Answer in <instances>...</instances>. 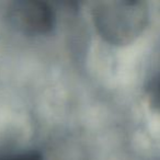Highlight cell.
I'll return each instance as SVG.
<instances>
[{"mask_svg": "<svg viewBox=\"0 0 160 160\" xmlns=\"http://www.w3.org/2000/svg\"><path fill=\"white\" fill-rule=\"evenodd\" d=\"M10 16L19 29L34 35L48 33L55 24L53 9L43 1L25 0L14 2Z\"/></svg>", "mask_w": 160, "mask_h": 160, "instance_id": "7a4b0ae2", "label": "cell"}, {"mask_svg": "<svg viewBox=\"0 0 160 160\" xmlns=\"http://www.w3.org/2000/svg\"><path fill=\"white\" fill-rule=\"evenodd\" d=\"M149 104L155 111L160 113V73L150 81L147 89Z\"/></svg>", "mask_w": 160, "mask_h": 160, "instance_id": "3957f363", "label": "cell"}, {"mask_svg": "<svg viewBox=\"0 0 160 160\" xmlns=\"http://www.w3.org/2000/svg\"><path fill=\"white\" fill-rule=\"evenodd\" d=\"M0 160H43V157L38 151L31 150L12 155H0Z\"/></svg>", "mask_w": 160, "mask_h": 160, "instance_id": "277c9868", "label": "cell"}, {"mask_svg": "<svg viewBox=\"0 0 160 160\" xmlns=\"http://www.w3.org/2000/svg\"><path fill=\"white\" fill-rule=\"evenodd\" d=\"M104 16L103 29L118 42L133 41L148 22V10L144 2L122 1L110 3Z\"/></svg>", "mask_w": 160, "mask_h": 160, "instance_id": "6da1fadb", "label": "cell"}]
</instances>
